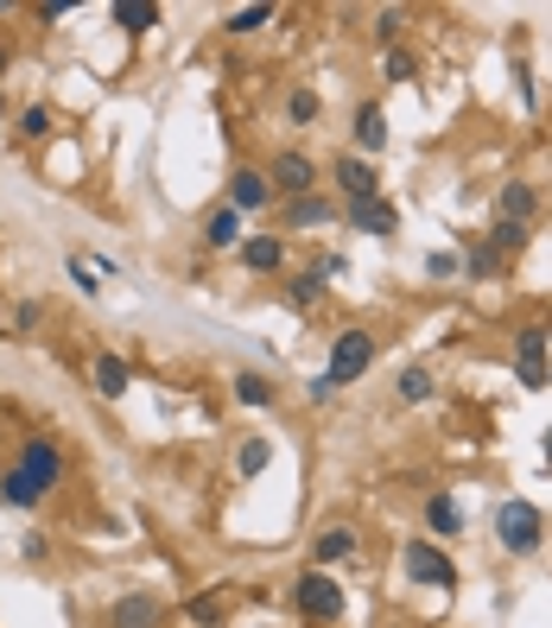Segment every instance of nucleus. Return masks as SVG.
Wrapping results in <instances>:
<instances>
[{
    "instance_id": "1",
    "label": "nucleus",
    "mask_w": 552,
    "mask_h": 628,
    "mask_svg": "<svg viewBox=\"0 0 552 628\" xmlns=\"http://www.w3.org/2000/svg\"><path fill=\"white\" fill-rule=\"evenodd\" d=\"M495 546L508 558H533L547 546V515H540L527 495H508V502L495 508Z\"/></svg>"
},
{
    "instance_id": "2",
    "label": "nucleus",
    "mask_w": 552,
    "mask_h": 628,
    "mask_svg": "<svg viewBox=\"0 0 552 628\" xmlns=\"http://www.w3.org/2000/svg\"><path fill=\"white\" fill-rule=\"evenodd\" d=\"M293 609L305 616V623H318V628H331L343 623V609H349V596H343V584H336L331 571H298V584H293Z\"/></svg>"
},
{
    "instance_id": "3",
    "label": "nucleus",
    "mask_w": 552,
    "mask_h": 628,
    "mask_svg": "<svg viewBox=\"0 0 552 628\" xmlns=\"http://www.w3.org/2000/svg\"><path fill=\"white\" fill-rule=\"evenodd\" d=\"M401 571H406V584H419V591H451L457 584V558L444 553L439 540H406Z\"/></svg>"
},
{
    "instance_id": "4",
    "label": "nucleus",
    "mask_w": 552,
    "mask_h": 628,
    "mask_svg": "<svg viewBox=\"0 0 552 628\" xmlns=\"http://www.w3.org/2000/svg\"><path fill=\"white\" fill-rule=\"evenodd\" d=\"M368 369H375V331H363V324L336 331V343H331V362H324V374H331V387H349V381H363Z\"/></svg>"
},
{
    "instance_id": "5",
    "label": "nucleus",
    "mask_w": 552,
    "mask_h": 628,
    "mask_svg": "<svg viewBox=\"0 0 552 628\" xmlns=\"http://www.w3.org/2000/svg\"><path fill=\"white\" fill-rule=\"evenodd\" d=\"M515 381H520V387H547V381H552L547 324H520V331H515Z\"/></svg>"
},
{
    "instance_id": "6",
    "label": "nucleus",
    "mask_w": 552,
    "mask_h": 628,
    "mask_svg": "<svg viewBox=\"0 0 552 628\" xmlns=\"http://www.w3.org/2000/svg\"><path fill=\"white\" fill-rule=\"evenodd\" d=\"M267 185L286 190V197H311V190H318V165H311V152H298V147L273 152V165H267Z\"/></svg>"
},
{
    "instance_id": "7",
    "label": "nucleus",
    "mask_w": 552,
    "mask_h": 628,
    "mask_svg": "<svg viewBox=\"0 0 552 628\" xmlns=\"http://www.w3.org/2000/svg\"><path fill=\"white\" fill-rule=\"evenodd\" d=\"M165 596H152V591H121L109 603V628H165Z\"/></svg>"
},
{
    "instance_id": "8",
    "label": "nucleus",
    "mask_w": 552,
    "mask_h": 628,
    "mask_svg": "<svg viewBox=\"0 0 552 628\" xmlns=\"http://www.w3.org/2000/svg\"><path fill=\"white\" fill-rule=\"evenodd\" d=\"M20 470H26V477L51 495V489L64 482V451H58L51 439H26V444H20Z\"/></svg>"
},
{
    "instance_id": "9",
    "label": "nucleus",
    "mask_w": 552,
    "mask_h": 628,
    "mask_svg": "<svg viewBox=\"0 0 552 628\" xmlns=\"http://www.w3.org/2000/svg\"><path fill=\"white\" fill-rule=\"evenodd\" d=\"M267 204H273V185H267V172H255V165L229 172V210H235V217H260Z\"/></svg>"
},
{
    "instance_id": "10",
    "label": "nucleus",
    "mask_w": 552,
    "mask_h": 628,
    "mask_svg": "<svg viewBox=\"0 0 552 628\" xmlns=\"http://www.w3.org/2000/svg\"><path fill=\"white\" fill-rule=\"evenodd\" d=\"M356 553H363V533H356L349 520H331V527L311 540V565H318V571H331V565H343V558H356Z\"/></svg>"
},
{
    "instance_id": "11",
    "label": "nucleus",
    "mask_w": 552,
    "mask_h": 628,
    "mask_svg": "<svg viewBox=\"0 0 552 628\" xmlns=\"http://www.w3.org/2000/svg\"><path fill=\"white\" fill-rule=\"evenodd\" d=\"M336 190H343V204H356V197H381V172L368 165V159H356V152H343L331 165Z\"/></svg>"
},
{
    "instance_id": "12",
    "label": "nucleus",
    "mask_w": 552,
    "mask_h": 628,
    "mask_svg": "<svg viewBox=\"0 0 552 628\" xmlns=\"http://www.w3.org/2000/svg\"><path fill=\"white\" fill-rule=\"evenodd\" d=\"M343 217H349V229H363V235H394V229H401L388 197H356V204H343Z\"/></svg>"
},
{
    "instance_id": "13",
    "label": "nucleus",
    "mask_w": 552,
    "mask_h": 628,
    "mask_svg": "<svg viewBox=\"0 0 552 628\" xmlns=\"http://www.w3.org/2000/svg\"><path fill=\"white\" fill-rule=\"evenodd\" d=\"M533 210H540V190L527 185V178H508V185H502V197H495V217L515 222V229H527V222H533Z\"/></svg>"
},
{
    "instance_id": "14",
    "label": "nucleus",
    "mask_w": 552,
    "mask_h": 628,
    "mask_svg": "<svg viewBox=\"0 0 552 628\" xmlns=\"http://www.w3.org/2000/svg\"><path fill=\"white\" fill-rule=\"evenodd\" d=\"M235 255H242L248 273H280V267H286V242H280V235H242Z\"/></svg>"
},
{
    "instance_id": "15",
    "label": "nucleus",
    "mask_w": 552,
    "mask_h": 628,
    "mask_svg": "<svg viewBox=\"0 0 552 628\" xmlns=\"http://www.w3.org/2000/svg\"><path fill=\"white\" fill-rule=\"evenodd\" d=\"M457 533H464L457 495H426V540H457Z\"/></svg>"
},
{
    "instance_id": "16",
    "label": "nucleus",
    "mask_w": 552,
    "mask_h": 628,
    "mask_svg": "<svg viewBox=\"0 0 552 628\" xmlns=\"http://www.w3.org/2000/svg\"><path fill=\"white\" fill-rule=\"evenodd\" d=\"M127 381H134V374H127V362H121L114 349H102V356L89 362V387H96L102 401H121V394H127Z\"/></svg>"
},
{
    "instance_id": "17",
    "label": "nucleus",
    "mask_w": 552,
    "mask_h": 628,
    "mask_svg": "<svg viewBox=\"0 0 552 628\" xmlns=\"http://www.w3.org/2000/svg\"><path fill=\"white\" fill-rule=\"evenodd\" d=\"M38 502H45V489H38V482L26 477L20 464H13V470H0V508H20V515H33Z\"/></svg>"
},
{
    "instance_id": "18",
    "label": "nucleus",
    "mask_w": 552,
    "mask_h": 628,
    "mask_svg": "<svg viewBox=\"0 0 552 628\" xmlns=\"http://www.w3.org/2000/svg\"><path fill=\"white\" fill-rule=\"evenodd\" d=\"M204 248H242V217H235L229 204H217V210L204 217Z\"/></svg>"
},
{
    "instance_id": "19",
    "label": "nucleus",
    "mask_w": 552,
    "mask_h": 628,
    "mask_svg": "<svg viewBox=\"0 0 552 628\" xmlns=\"http://www.w3.org/2000/svg\"><path fill=\"white\" fill-rule=\"evenodd\" d=\"M109 20L114 26H121V33H152V26H159V7H152V0H114L109 7Z\"/></svg>"
},
{
    "instance_id": "20",
    "label": "nucleus",
    "mask_w": 552,
    "mask_h": 628,
    "mask_svg": "<svg viewBox=\"0 0 552 628\" xmlns=\"http://www.w3.org/2000/svg\"><path fill=\"white\" fill-rule=\"evenodd\" d=\"M356 147L363 152L388 147V114H381V102H363V109H356Z\"/></svg>"
},
{
    "instance_id": "21",
    "label": "nucleus",
    "mask_w": 552,
    "mask_h": 628,
    "mask_svg": "<svg viewBox=\"0 0 552 628\" xmlns=\"http://www.w3.org/2000/svg\"><path fill=\"white\" fill-rule=\"evenodd\" d=\"M184 616H191L197 628H222V623H229V591H204V596H191V603H184Z\"/></svg>"
},
{
    "instance_id": "22",
    "label": "nucleus",
    "mask_w": 552,
    "mask_h": 628,
    "mask_svg": "<svg viewBox=\"0 0 552 628\" xmlns=\"http://www.w3.org/2000/svg\"><path fill=\"white\" fill-rule=\"evenodd\" d=\"M331 217H336V204H331V197H318V190H311V197H293V204H286V229H305V222L318 229V222H331Z\"/></svg>"
},
{
    "instance_id": "23",
    "label": "nucleus",
    "mask_w": 552,
    "mask_h": 628,
    "mask_svg": "<svg viewBox=\"0 0 552 628\" xmlns=\"http://www.w3.org/2000/svg\"><path fill=\"white\" fill-rule=\"evenodd\" d=\"M235 401H242V407H273V401H280V387H273L267 374L242 369V374H235Z\"/></svg>"
},
{
    "instance_id": "24",
    "label": "nucleus",
    "mask_w": 552,
    "mask_h": 628,
    "mask_svg": "<svg viewBox=\"0 0 552 628\" xmlns=\"http://www.w3.org/2000/svg\"><path fill=\"white\" fill-rule=\"evenodd\" d=\"M394 394H401V407H426L432 401V369H401V381H394Z\"/></svg>"
},
{
    "instance_id": "25",
    "label": "nucleus",
    "mask_w": 552,
    "mask_h": 628,
    "mask_svg": "<svg viewBox=\"0 0 552 628\" xmlns=\"http://www.w3.org/2000/svg\"><path fill=\"white\" fill-rule=\"evenodd\" d=\"M260 26H273V7H235V13L222 20V33L229 38H255Z\"/></svg>"
},
{
    "instance_id": "26",
    "label": "nucleus",
    "mask_w": 552,
    "mask_h": 628,
    "mask_svg": "<svg viewBox=\"0 0 552 628\" xmlns=\"http://www.w3.org/2000/svg\"><path fill=\"white\" fill-rule=\"evenodd\" d=\"M286 305H298V311L324 305V273H293V280H286Z\"/></svg>"
},
{
    "instance_id": "27",
    "label": "nucleus",
    "mask_w": 552,
    "mask_h": 628,
    "mask_svg": "<svg viewBox=\"0 0 552 628\" xmlns=\"http://www.w3.org/2000/svg\"><path fill=\"white\" fill-rule=\"evenodd\" d=\"M273 464V444L267 439H242V451H235V477H260Z\"/></svg>"
},
{
    "instance_id": "28",
    "label": "nucleus",
    "mask_w": 552,
    "mask_h": 628,
    "mask_svg": "<svg viewBox=\"0 0 552 628\" xmlns=\"http://www.w3.org/2000/svg\"><path fill=\"white\" fill-rule=\"evenodd\" d=\"M318 114H324V102H318V89H293V96H286V121H293V127H311Z\"/></svg>"
},
{
    "instance_id": "29",
    "label": "nucleus",
    "mask_w": 552,
    "mask_h": 628,
    "mask_svg": "<svg viewBox=\"0 0 552 628\" xmlns=\"http://www.w3.org/2000/svg\"><path fill=\"white\" fill-rule=\"evenodd\" d=\"M464 273H470V280H495V273H502V255L482 242V248H470V255H464Z\"/></svg>"
},
{
    "instance_id": "30",
    "label": "nucleus",
    "mask_w": 552,
    "mask_h": 628,
    "mask_svg": "<svg viewBox=\"0 0 552 628\" xmlns=\"http://www.w3.org/2000/svg\"><path fill=\"white\" fill-rule=\"evenodd\" d=\"M413 76H419V58L394 45V51H388V83H413Z\"/></svg>"
},
{
    "instance_id": "31",
    "label": "nucleus",
    "mask_w": 552,
    "mask_h": 628,
    "mask_svg": "<svg viewBox=\"0 0 552 628\" xmlns=\"http://www.w3.org/2000/svg\"><path fill=\"white\" fill-rule=\"evenodd\" d=\"M20 134H26V140H45V134H51V109H45V102H33V109L20 114Z\"/></svg>"
},
{
    "instance_id": "32",
    "label": "nucleus",
    "mask_w": 552,
    "mask_h": 628,
    "mask_svg": "<svg viewBox=\"0 0 552 628\" xmlns=\"http://www.w3.org/2000/svg\"><path fill=\"white\" fill-rule=\"evenodd\" d=\"M457 267H464V260L451 255V248H439V255H426V273H432V280H451Z\"/></svg>"
},
{
    "instance_id": "33",
    "label": "nucleus",
    "mask_w": 552,
    "mask_h": 628,
    "mask_svg": "<svg viewBox=\"0 0 552 628\" xmlns=\"http://www.w3.org/2000/svg\"><path fill=\"white\" fill-rule=\"evenodd\" d=\"M71 280H76V293H96V286H102V280H96V267H89L83 255H71Z\"/></svg>"
},
{
    "instance_id": "34",
    "label": "nucleus",
    "mask_w": 552,
    "mask_h": 628,
    "mask_svg": "<svg viewBox=\"0 0 552 628\" xmlns=\"http://www.w3.org/2000/svg\"><path fill=\"white\" fill-rule=\"evenodd\" d=\"M375 38L394 51V38H401V13H381V26H375Z\"/></svg>"
},
{
    "instance_id": "35",
    "label": "nucleus",
    "mask_w": 552,
    "mask_h": 628,
    "mask_svg": "<svg viewBox=\"0 0 552 628\" xmlns=\"http://www.w3.org/2000/svg\"><path fill=\"white\" fill-rule=\"evenodd\" d=\"M305 394H311V401H331V394H336L331 374H311V381H305Z\"/></svg>"
},
{
    "instance_id": "36",
    "label": "nucleus",
    "mask_w": 552,
    "mask_h": 628,
    "mask_svg": "<svg viewBox=\"0 0 552 628\" xmlns=\"http://www.w3.org/2000/svg\"><path fill=\"white\" fill-rule=\"evenodd\" d=\"M540 451H547V457H552V426H547V432H540Z\"/></svg>"
},
{
    "instance_id": "37",
    "label": "nucleus",
    "mask_w": 552,
    "mask_h": 628,
    "mask_svg": "<svg viewBox=\"0 0 552 628\" xmlns=\"http://www.w3.org/2000/svg\"><path fill=\"white\" fill-rule=\"evenodd\" d=\"M7 64H13V51H7V45H0V76H7Z\"/></svg>"
},
{
    "instance_id": "38",
    "label": "nucleus",
    "mask_w": 552,
    "mask_h": 628,
    "mask_svg": "<svg viewBox=\"0 0 552 628\" xmlns=\"http://www.w3.org/2000/svg\"><path fill=\"white\" fill-rule=\"evenodd\" d=\"M0 13H7V0H0Z\"/></svg>"
},
{
    "instance_id": "39",
    "label": "nucleus",
    "mask_w": 552,
    "mask_h": 628,
    "mask_svg": "<svg viewBox=\"0 0 552 628\" xmlns=\"http://www.w3.org/2000/svg\"><path fill=\"white\" fill-rule=\"evenodd\" d=\"M394 628H406V623H394Z\"/></svg>"
}]
</instances>
